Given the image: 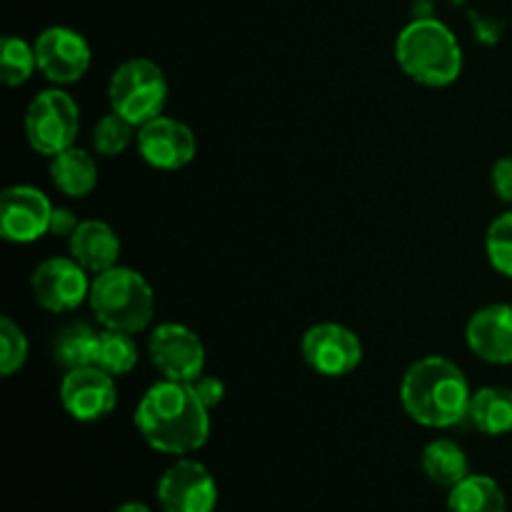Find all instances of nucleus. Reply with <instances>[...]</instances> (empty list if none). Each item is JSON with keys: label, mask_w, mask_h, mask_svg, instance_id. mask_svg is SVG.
<instances>
[{"label": "nucleus", "mask_w": 512, "mask_h": 512, "mask_svg": "<svg viewBox=\"0 0 512 512\" xmlns=\"http://www.w3.org/2000/svg\"><path fill=\"white\" fill-rule=\"evenodd\" d=\"M148 355L153 368L175 383H195L205 370V345L188 325H158L148 338Z\"/></svg>", "instance_id": "7"}, {"label": "nucleus", "mask_w": 512, "mask_h": 512, "mask_svg": "<svg viewBox=\"0 0 512 512\" xmlns=\"http://www.w3.org/2000/svg\"><path fill=\"white\" fill-rule=\"evenodd\" d=\"M35 70H38V60H35L33 45L25 43L18 35H5L0 43V80L8 88H18L33 78Z\"/></svg>", "instance_id": "23"}, {"label": "nucleus", "mask_w": 512, "mask_h": 512, "mask_svg": "<svg viewBox=\"0 0 512 512\" xmlns=\"http://www.w3.org/2000/svg\"><path fill=\"white\" fill-rule=\"evenodd\" d=\"M395 60L410 80L428 88L453 85L463 73V48L445 23L418 18L400 30Z\"/></svg>", "instance_id": "3"}, {"label": "nucleus", "mask_w": 512, "mask_h": 512, "mask_svg": "<svg viewBox=\"0 0 512 512\" xmlns=\"http://www.w3.org/2000/svg\"><path fill=\"white\" fill-rule=\"evenodd\" d=\"M35 60L38 70L55 85L78 83L93 63L90 45L78 30L65 28V25H53L45 28L35 38Z\"/></svg>", "instance_id": "13"}, {"label": "nucleus", "mask_w": 512, "mask_h": 512, "mask_svg": "<svg viewBox=\"0 0 512 512\" xmlns=\"http://www.w3.org/2000/svg\"><path fill=\"white\" fill-rule=\"evenodd\" d=\"M473 355L490 365H512V305L493 303L475 310L465 325Z\"/></svg>", "instance_id": "15"}, {"label": "nucleus", "mask_w": 512, "mask_h": 512, "mask_svg": "<svg viewBox=\"0 0 512 512\" xmlns=\"http://www.w3.org/2000/svg\"><path fill=\"white\" fill-rule=\"evenodd\" d=\"M53 203L35 185H10L0 195V235L15 245H28L50 235Z\"/></svg>", "instance_id": "12"}, {"label": "nucleus", "mask_w": 512, "mask_h": 512, "mask_svg": "<svg viewBox=\"0 0 512 512\" xmlns=\"http://www.w3.org/2000/svg\"><path fill=\"white\" fill-rule=\"evenodd\" d=\"M168 93L163 68L148 58H130L120 63L108 83L110 110L130 120L135 128L163 115Z\"/></svg>", "instance_id": "5"}, {"label": "nucleus", "mask_w": 512, "mask_h": 512, "mask_svg": "<svg viewBox=\"0 0 512 512\" xmlns=\"http://www.w3.org/2000/svg\"><path fill=\"white\" fill-rule=\"evenodd\" d=\"M28 355L30 343L25 330L10 315H3L0 318V373H3V378L18 373L28 363Z\"/></svg>", "instance_id": "25"}, {"label": "nucleus", "mask_w": 512, "mask_h": 512, "mask_svg": "<svg viewBox=\"0 0 512 512\" xmlns=\"http://www.w3.org/2000/svg\"><path fill=\"white\" fill-rule=\"evenodd\" d=\"M468 420L475 430L490 438L512 433V388L488 385L475 390L470 398Z\"/></svg>", "instance_id": "18"}, {"label": "nucleus", "mask_w": 512, "mask_h": 512, "mask_svg": "<svg viewBox=\"0 0 512 512\" xmlns=\"http://www.w3.org/2000/svg\"><path fill=\"white\" fill-rule=\"evenodd\" d=\"M485 253L500 275L512 278V210L490 223L485 235Z\"/></svg>", "instance_id": "26"}, {"label": "nucleus", "mask_w": 512, "mask_h": 512, "mask_svg": "<svg viewBox=\"0 0 512 512\" xmlns=\"http://www.w3.org/2000/svg\"><path fill=\"white\" fill-rule=\"evenodd\" d=\"M140 350L138 343L130 333H120V330H103L98 335V348H95L93 365L105 370L113 378H123V375L133 373L138 365Z\"/></svg>", "instance_id": "21"}, {"label": "nucleus", "mask_w": 512, "mask_h": 512, "mask_svg": "<svg viewBox=\"0 0 512 512\" xmlns=\"http://www.w3.org/2000/svg\"><path fill=\"white\" fill-rule=\"evenodd\" d=\"M78 133L80 108L73 95L60 88H50L30 100L25 110V138L35 153L53 158L75 145Z\"/></svg>", "instance_id": "6"}, {"label": "nucleus", "mask_w": 512, "mask_h": 512, "mask_svg": "<svg viewBox=\"0 0 512 512\" xmlns=\"http://www.w3.org/2000/svg\"><path fill=\"white\" fill-rule=\"evenodd\" d=\"M300 353L308 368L323 378H345L363 363V343L340 323H318L303 335Z\"/></svg>", "instance_id": "9"}, {"label": "nucleus", "mask_w": 512, "mask_h": 512, "mask_svg": "<svg viewBox=\"0 0 512 512\" xmlns=\"http://www.w3.org/2000/svg\"><path fill=\"white\" fill-rule=\"evenodd\" d=\"M115 512H153L145 503H138V500H130V503H123Z\"/></svg>", "instance_id": "30"}, {"label": "nucleus", "mask_w": 512, "mask_h": 512, "mask_svg": "<svg viewBox=\"0 0 512 512\" xmlns=\"http://www.w3.org/2000/svg\"><path fill=\"white\" fill-rule=\"evenodd\" d=\"M98 330L88 328L83 323L68 325L63 333L55 338L53 358L55 363L63 365L65 370L83 368V365H93L95 348H98Z\"/></svg>", "instance_id": "22"}, {"label": "nucleus", "mask_w": 512, "mask_h": 512, "mask_svg": "<svg viewBox=\"0 0 512 512\" xmlns=\"http://www.w3.org/2000/svg\"><path fill=\"white\" fill-rule=\"evenodd\" d=\"M50 180L68 198H88L98 185V163L88 150L70 145L50 158Z\"/></svg>", "instance_id": "17"}, {"label": "nucleus", "mask_w": 512, "mask_h": 512, "mask_svg": "<svg viewBox=\"0 0 512 512\" xmlns=\"http://www.w3.org/2000/svg\"><path fill=\"white\" fill-rule=\"evenodd\" d=\"M158 503L163 512H213L218 483L200 460L178 458L160 475Z\"/></svg>", "instance_id": "10"}, {"label": "nucleus", "mask_w": 512, "mask_h": 512, "mask_svg": "<svg viewBox=\"0 0 512 512\" xmlns=\"http://www.w3.org/2000/svg\"><path fill=\"white\" fill-rule=\"evenodd\" d=\"M420 465H423V473L428 475L430 483L448 490L470 475L468 455L455 440L448 438H438L425 445L423 455H420Z\"/></svg>", "instance_id": "20"}, {"label": "nucleus", "mask_w": 512, "mask_h": 512, "mask_svg": "<svg viewBox=\"0 0 512 512\" xmlns=\"http://www.w3.org/2000/svg\"><path fill=\"white\" fill-rule=\"evenodd\" d=\"M78 225H80V220L75 218L73 210L55 208L53 220H50V235H55V238H70Z\"/></svg>", "instance_id": "29"}, {"label": "nucleus", "mask_w": 512, "mask_h": 512, "mask_svg": "<svg viewBox=\"0 0 512 512\" xmlns=\"http://www.w3.org/2000/svg\"><path fill=\"white\" fill-rule=\"evenodd\" d=\"M138 153L155 170H183L198 153V138L193 128L180 120L158 115L138 128Z\"/></svg>", "instance_id": "14"}, {"label": "nucleus", "mask_w": 512, "mask_h": 512, "mask_svg": "<svg viewBox=\"0 0 512 512\" xmlns=\"http://www.w3.org/2000/svg\"><path fill=\"white\" fill-rule=\"evenodd\" d=\"M135 428L153 450L185 458L208 443L210 408L195 393L193 383L163 378L140 398Z\"/></svg>", "instance_id": "1"}, {"label": "nucleus", "mask_w": 512, "mask_h": 512, "mask_svg": "<svg viewBox=\"0 0 512 512\" xmlns=\"http://www.w3.org/2000/svg\"><path fill=\"white\" fill-rule=\"evenodd\" d=\"M193 388L210 410L218 408L225 400V383L220 378H215V375H200L193 383Z\"/></svg>", "instance_id": "28"}, {"label": "nucleus", "mask_w": 512, "mask_h": 512, "mask_svg": "<svg viewBox=\"0 0 512 512\" xmlns=\"http://www.w3.org/2000/svg\"><path fill=\"white\" fill-rule=\"evenodd\" d=\"M448 512H508V498L490 475H473L448 490Z\"/></svg>", "instance_id": "19"}, {"label": "nucleus", "mask_w": 512, "mask_h": 512, "mask_svg": "<svg viewBox=\"0 0 512 512\" xmlns=\"http://www.w3.org/2000/svg\"><path fill=\"white\" fill-rule=\"evenodd\" d=\"M490 183H493L495 195H498L503 203L512 205V155H508V158H500L498 163L493 165Z\"/></svg>", "instance_id": "27"}, {"label": "nucleus", "mask_w": 512, "mask_h": 512, "mask_svg": "<svg viewBox=\"0 0 512 512\" xmlns=\"http://www.w3.org/2000/svg\"><path fill=\"white\" fill-rule=\"evenodd\" d=\"M88 275V270L73 255L68 258L55 255V258L43 260L35 265L30 275L33 300L48 313H70L90 298L93 280Z\"/></svg>", "instance_id": "8"}, {"label": "nucleus", "mask_w": 512, "mask_h": 512, "mask_svg": "<svg viewBox=\"0 0 512 512\" xmlns=\"http://www.w3.org/2000/svg\"><path fill=\"white\" fill-rule=\"evenodd\" d=\"M90 310L103 330L143 333L155 318V293L138 270L115 265L95 275L90 285Z\"/></svg>", "instance_id": "4"}, {"label": "nucleus", "mask_w": 512, "mask_h": 512, "mask_svg": "<svg viewBox=\"0 0 512 512\" xmlns=\"http://www.w3.org/2000/svg\"><path fill=\"white\" fill-rule=\"evenodd\" d=\"M470 398L473 390L468 378L445 355L415 360L400 380L403 410L423 428L445 430L468 420Z\"/></svg>", "instance_id": "2"}, {"label": "nucleus", "mask_w": 512, "mask_h": 512, "mask_svg": "<svg viewBox=\"0 0 512 512\" xmlns=\"http://www.w3.org/2000/svg\"><path fill=\"white\" fill-rule=\"evenodd\" d=\"M60 403L65 413L78 423H98L108 418L118 405L115 378L98 365L65 370L60 380Z\"/></svg>", "instance_id": "11"}, {"label": "nucleus", "mask_w": 512, "mask_h": 512, "mask_svg": "<svg viewBox=\"0 0 512 512\" xmlns=\"http://www.w3.org/2000/svg\"><path fill=\"white\" fill-rule=\"evenodd\" d=\"M68 250L90 275H100L118 265L120 238L105 220H80L68 238Z\"/></svg>", "instance_id": "16"}, {"label": "nucleus", "mask_w": 512, "mask_h": 512, "mask_svg": "<svg viewBox=\"0 0 512 512\" xmlns=\"http://www.w3.org/2000/svg\"><path fill=\"white\" fill-rule=\"evenodd\" d=\"M135 130L138 128H135L130 120H125L123 115L110 110L108 115H103V118L95 123L93 135H90V140H93V150L98 155H103V158H115V155L125 153V150L130 148V143L138 138Z\"/></svg>", "instance_id": "24"}]
</instances>
